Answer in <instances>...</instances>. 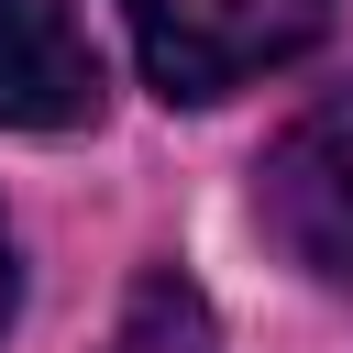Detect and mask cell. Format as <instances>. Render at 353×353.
Listing matches in <instances>:
<instances>
[{
    "label": "cell",
    "instance_id": "5b68a950",
    "mask_svg": "<svg viewBox=\"0 0 353 353\" xmlns=\"http://www.w3.org/2000/svg\"><path fill=\"white\" fill-rule=\"evenodd\" d=\"M0 320H11V243H0Z\"/></svg>",
    "mask_w": 353,
    "mask_h": 353
},
{
    "label": "cell",
    "instance_id": "7a4b0ae2",
    "mask_svg": "<svg viewBox=\"0 0 353 353\" xmlns=\"http://www.w3.org/2000/svg\"><path fill=\"white\" fill-rule=\"evenodd\" d=\"M254 221L287 243V265H309L320 287H353V88H331L276 132L254 176Z\"/></svg>",
    "mask_w": 353,
    "mask_h": 353
},
{
    "label": "cell",
    "instance_id": "277c9868",
    "mask_svg": "<svg viewBox=\"0 0 353 353\" xmlns=\"http://www.w3.org/2000/svg\"><path fill=\"white\" fill-rule=\"evenodd\" d=\"M110 353H221L210 298H199L188 276H143V287L121 298V320H110Z\"/></svg>",
    "mask_w": 353,
    "mask_h": 353
},
{
    "label": "cell",
    "instance_id": "3957f363",
    "mask_svg": "<svg viewBox=\"0 0 353 353\" xmlns=\"http://www.w3.org/2000/svg\"><path fill=\"white\" fill-rule=\"evenodd\" d=\"M110 99L99 44L66 0H0V132H88Z\"/></svg>",
    "mask_w": 353,
    "mask_h": 353
},
{
    "label": "cell",
    "instance_id": "6da1fadb",
    "mask_svg": "<svg viewBox=\"0 0 353 353\" xmlns=\"http://www.w3.org/2000/svg\"><path fill=\"white\" fill-rule=\"evenodd\" d=\"M132 55L165 99H232L331 33V0H121Z\"/></svg>",
    "mask_w": 353,
    "mask_h": 353
}]
</instances>
